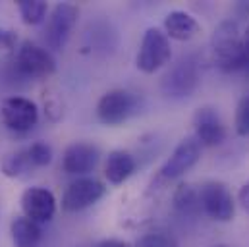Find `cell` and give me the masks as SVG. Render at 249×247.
Here are the masks:
<instances>
[{"instance_id":"cell-1","label":"cell","mask_w":249,"mask_h":247,"mask_svg":"<svg viewBox=\"0 0 249 247\" xmlns=\"http://www.w3.org/2000/svg\"><path fill=\"white\" fill-rule=\"evenodd\" d=\"M211 49L216 66L222 71H242L244 70V33L240 31L238 23L232 19L222 21L213 37H211Z\"/></svg>"},{"instance_id":"cell-2","label":"cell","mask_w":249,"mask_h":247,"mask_svg":"<svg viewBox=\"0 0 249 247\" xmlns=\"http://www.w3.org/2000/svg\"><path fill=\"white\" fill-rule=\"evenodd\" d=\"M201 73L193 56H184L176 62L160 79V91L168 99H186L199 87Z\"/></svg>"},{"instance_id":"cell-3","label":"cell","mask_w":249,"mask_h":247,"mask_svg":"<svg viewBox=\"0 0 249 247\" xmlns=\"http://www.w3.org/2000/svg\"><path fill=\"white\" fill-rule=\"evenodd\" d=\"M14 70L25 79H45L56 71V60L47 49L31 41H23L16 53Z\"/></svg>"},{"instance_id":"cell-4","label":"cell","mask_w":249,"mask_h":247,"mask_svg":"<svg viewBox=\"0 0 249 247\" xmlns=\"http://www.w3.org/2000/svg\"><path fill=\"white\" fill-rule=\"evenodd\" d=\"M170 56H172V47H170V39L166 37V33L160 31L159 27L147 29L141 39V47L135 58L137 68L143 73H155L170 62Z\"/></svg>"},{"instance_id":"cell-5","label":"cell","mask_w":249,"mask_h":247,"mask_svg":"<svg viewBox=\"0 0 249 247\" xmlns=\"http://www.w3.org/2000/svg\"><path fill=\"white\" fill-rule=\"evenodd\" d=\"M201 209L216 222H230L236 214V203L230 189L222 182H207L199 191Z\"/></svg>"},{"instance_id":"cell-6","label":"cell","mask_w":249,"mask_h":247,"mask_svg":"<svg viewBox=\"0 0 249 247\" xmlns=\"http://www.w3.org/2000/svg\"><path fill=\"white\" fill-rule=\"evenodd\" d=\"M2 124L16 133H27L39 122V108L31 99L25 97H8L0 106Z\"/></svg>"},{"instance_id":"cell-7","label":"cell","mask_w":249,"mask_h":247,"mask_svg":"<svg viewBox=\"0 0 249 247\" xmlns=\"http://www.w3.org/2000/svg\"><path fill=\"white\" fill-rule=\"evenodd\" d=\"M77 16H79L77 6L68 4V2H62V4L53 8L51 18H49L47 27H45V41H47L49 49L62 51L66 47L75 23H77Z\"/></svg>"},{"instance_id":"cell-8","label":"cell","mask_w":249,"mask_h":247,"mask_svg":"<svg viewBox=\"0 0 249 247\" xmlns=\"http://www.w3.org/2000/svg\"><path fill=\"white\" fill-rule=\"evenodd\" d=\"M137 101L124 89H112L105 93L97 103V118L105 125H120L135 112Z\"/></svg>"},{"instance_id":"cell-9","label":"cell","mask_w":249,"mask_h":247,"mask_svg":"<svg viewBox=\"0 0 249 247\" xmlns=\"http://www.w3.org/2000/svg\"><path fill=\"white\" fill-rule=\"evenodd\" d=\"M21 211H23V216L33 220L35 224H45V222H51L56 214V199H54V193L47 187H41V185H33V187H27L23 193H21Z\"/></svg>"},{"instance_id":"cell-10","label":"cell","mask_w":249,"mask_h":247,"mask_svg":"<svg viewBox=\"0 0 249 247\" xmlns=\"http://www.w3.org/2000/svg\"><path fill=\"white\" fill-rule=\"evenodd\" d=\"M105 191H107V187L103 185V182H99L95 178H77L64 191L62 209L68 212L83 211V209L95 205L105 195Z\"/></svg>"},{"instance_id":"cell-11","label":"cell","mask_w":249,"mask_h":247,"mask_svg":"<svg viewBox=\"0 0 249 247\" xmlns=\"http://www.w3.org/2000/svg\"><path fill=\"white\" fill-rule=\"evenodd\" d=\"M199 159H201V143L195 139V135H189L178 143V147L174 149L170 159L162 164L160 178H164V180L182 178L187 170H191L197 164Z\"/></svg>"},{"instance_id":"cell-12","label":"cell","mask_w":249,"mask_h":247,"mask_svg":"<svg viewBox=\"0 0 249 247\" xmlns=\"http://www.w3.org/2000/svg\"><path fill=\"white\" fill-rule=\"evenodd\" d=\"M195 139L205 147H218L226 139V127L220 114L211 106H201L193 114Z\"/></svg>"},{"instance_id":"cell-13","label":"cell","mask_w":249,"mask_h":247,"mask_svg":"<svg viewBox=\"0 0 249 247\" xmlns=\"http://www.w3.org/2000/svg\"><path fill=\"white\" fill-rule=\"evenodd\" d=\"M99 159H101V151L97 145L87 141H75L64 151L62 168L66 174L81 176L95 170V166L99 164Z\"/></svg>"},{"instance_id":"cell-14","label":"cell","mask_w":249,"mask_h":247,"mask_svg":"<svg viewBox=\"0 0 249 247\" xmlns=\"http://www.w3.org/2000/svg\"><path fill=\"white\" fill-rule=\"evenodd\" d=\"M164 33H166L168 39L191 41L201 33V25L191 14L176 10V12H170L164 18Z\"/></svg>"},{"instance_id":"cell-15","label":"cell","mask_w":249,"mask_h":247,"mask_svg":"<svg viewBox=\"0 0 249 247\" xmlns=\"http://www.w3.org/2000/svg\"><path fill=\"white\" fill-rule=\"evenodd\" d=\"M133 172H135V159L127 151H112L107 157L105 176L112 185L124 184Z\"/></svg>"},{"instance_id":"cell-16","label":"cell","mask_w":249,"mask_h":247,"mask_svg":"<svg viewBox=\"0 0 249 247\" xmlns=\"http://www.w3.org/2000/svg\"><path fill=\"white\" fill-rule=\"evenodd\" d=\"M10 234H12V244L14 247H37L41 244L43 230L39 224L25 216H16L10 224Z\"/></svg>"},{"instance_id":"cell-17","label":"cell","mask_w":249,"mask_h":247,"mask_svg":"<svg viewBox=\"0 0 249 247\" xmlns=\"http://www.w3.org/2000/svg\"><path fill=\"white\" fill-rule=\"evenodd\" d=\"M31 170H35V168H33V164H31L25 149L16 151V153H10L2 160V172L8 178H23V176L31 174Z\"/></svg>"},{"instance_id":"cell-18","label":"cell","mask_w":249,"mask_h":247,"mask_svg":"<svg viewBox=\"0 0 249 247\" xmlns=\"http://www.w3.org/2000/svg\"><path fill=\"white\" fill-rule=\"evenodd\" d=\"M174 207L186 214V216H193L201 211V201H199V193L187 184L178 185L176 193H174Z\"/></svg>"},{"instance_id":"cell-19","label":"cell","mask_w":249,"mask_h":247,"mask_svg":"<svg viewBox=\"0 0 249 247\" xmlns=\"http://www.w3.org/2000/svg\"><path fill=\"white\" fill-rule=\"evenodd\" d=\"M18 10H19L21 21L25 25H39L47 18L49 6L43 0H19L18 2Z\"/></svg>"},{"instance_id":"cell-20","label":"cell","mask_w":249,"mask_h":247,"mask_svg":"<svg viewBox=\"0 0 249 247\" xmlns=\"http://www.w3.org/2000/svg\"><path fill=\"white\" fill-rule=\"evenodd\" d=\"M25 153L33 164V168H43L53 162V147L45 141H35L29 147H25Z\"/></svg>"},{"instance_id":"cell-21","label":"cell","mask_w":249,"mask_h":247,"mask_svg":"<svg viewBox=\"0 0 249 247\" xmlns=\"http://www.w3.org/2000/svg\"><path fill=\"white\" fill-rule=\"evenodd\" d=\"M137 247H180L176 238L168 232H149L145 234L139 242Z\"/></svg>"},{"instance_id":"cell-22","label":"cell","mask_w":249,"mask_h":247,"mask_svg":"<svg viewBox=\"0 0 249 247\" xmlns=\"http://www.w3.org/2000/svg\"><path fill=\"white\" fill-rule=\"evenodd\" d=\"M234 125H236V133L238 135H242V137H248L249 135V95L240 101V105L236 108Z\"/></svg>"},{"instance_id":"cell-23","label":"cell","mask_w":249,"mask_h":247,"mask_svg":"<svg viewBox=\"0 0 249 247\" xmlns=\"http://www.w3.org/2000/svg\"><path fill=\"white\" fill-rule=\"evenodd\" d=\"M238 201H240L242 209L249 214V182L242 185V189H240V193H238Z\"/></svg>"},{"instance_id":"cell-24","label":"cell","mask_w":249,"mask_h":247,"mask_svg":"<svg viewBox=\"0 0 249 247\" xmlns=\"http://www.w3.org/2000/svg\"><path fill=\"white\" fill-rule=\"evenodd\" d=\"M16 43V33L8 31V29H0V47H12Z\"/></svg>"},{"instance_id":"cell-25","label":"cell","mask_w":249,"mask_h":247,"mask_svg":"<svg viewBox=\"0 0 249 247\" xmlns=\"http://www.w3.org/2000/svg\"><path fill=\"white\" fill-rule=\"evenodd\" d=\"M244 54H246V62H244V73L249 75V25L248 29L244 31Z\"/></svg>"},{"instance_id":"cell-26","label":"cell","mask_w":249,"mask_h":247,"mask_svg":"<svg viewBox=\"0 0 249 247\" xmlns=\"http://www.w3.org/2000/svg\"><path fill=\"white\" fill-rule=\"evenodd\" d=\"M95 247H131V246L125 244V242H120V240H103V242H99Z\"/></svg>"},{"instance_id":"cell-27","label":"cell","mask_w":249,"mask_h":247,"mask_svg":"<svg viewBox=\"0 0 249 247\" xmlns=\"http://www.w3.org/2000/svg\"><path fill=\"white\" fill-rule=\"evenodd\" d=\"M214 247H230V246H224V244H218V246H214Z\"/></svg>"}]
</instances>
